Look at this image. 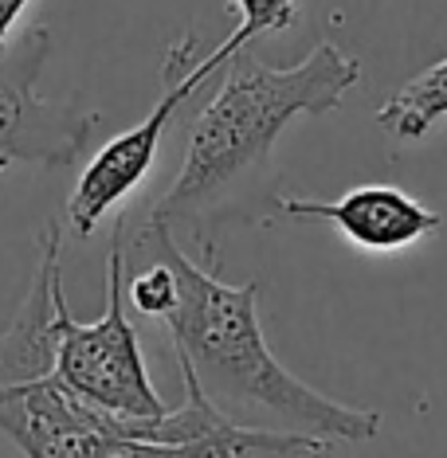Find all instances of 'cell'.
Segmentation results:
<instances>
[{"label": "cell", "instance_id": "11", "mask_svg": "<svg viewBox=\"0 0 447 458\" xmlns=\"http://www.w3.org/2000/svg\"><path fill=\"white\" fill-rule=\"evenodd\" d=\"M216 458H240V454H236V451H220V454H216Z\"/></svg>", "mask_w": 447, "mask_h": 458}, {"label": "cell", "instance_id": "6", "mask_svg": "<svg viewBox=\"0 0 447 458\" xmlns=\"http://www.w3.org/2000/svg\"><path fill=\"white\" fill-rule=\"evenodd\" d=\"M275 204L295 220H326L365 255H400L432 239L443 220L412 200L397 184H357L341 200H303V196H275Z\"/></svg>", "mask_w": 447, "mask_h": 458}, {"label": "cell", "instance_id": "5", "mask_svg": "<svg viewBox=\"0 0 447 458\" xmlns=\"http://www.w3.org/2000/svg\"><path fill=\"white\" fill-rule=\"evenodd\" d=\"M51 55V32L44 24L8 39L0 51V165L32 161L44 169H67L87 149L99 114L79 102L39 98V71Z\"/></svg>", "mask_w": 447, "mask_h": 458}, {"label": "cell", "instance_id": "9", "mask_svg": "<svg viewBox=\"0 0 447 458\" xmlns=\"http://www.w3.org/2000/svg\"><path fill=\"white\" fill-rule=\"evenodd\" d=\"M236 8H240V28L224 39L232 51L247 47L255 36L287 32L298 20V0H236Z\"/></svg>", "mask_w": 447, "mask_h": 458}, {"label": "cell", "instance_id": "10", "mask_svg": "<svg viewBox=\"0 0 447 458\" xmlns=\"http://www.w3.org/2000/svg\"><path fill=\"white\" fill-rule=\"evenodd\" d=\"M28 8V0H0V51L8 47V36H13V24L20 20V13Z\"/></svg>", "mask_w": 447, "mask_h": 458}, {"label": "cell", "instance_id": "1", "mask_svg": "<svg viewBox=\"0 0 447 458\" xmlns=\"http://www.w3.org/2000/svg\"><path fill=\"white\" fill-rule=\"evenodd\" d=\"M133 239L173 267L176 301L161 326L169 329L181 377H193L220 411H259L275 420L279 431L314 435L334 446L369 443L381 431V411L341 403L283 369L263 337L255 278L244 286L220 283L216 270L193 263L176 247L173 227L158 220H145Z\"/></svg>", "mask_w": 447, "mask_h": 458}, {"label": "cell", "instance_id": "2", "mask_svg": "<svg viewBox=\"0 0 447 458\" xmlns=\"http://www.w3.org/2000/svg\"><path fill=\"white\" fill-rule=\"evenodd\" d=\"M224 82L189 130L181 173L165 196L150 208V220L165 227L189 224L193 239L204 243V227L224 220L232 192L263 173L275 141L295 118H322L361 82V64L338 44L322 39L295 67H267L247 47L232 51Z\"/></svg>", "mask_w": 447, "mask_h": 458}, {"label": "cell", "instance_id": "7", "mask_svg": "<svg viewBox=\"0 0 447 458\" xmlns=\"http://www.w3.org/2000/svg\"><path fill=\"white\" fill-rule=\"evenodd\" d=\"M59 220H47L39 235V263L20 301L13 326L0 333V388L32 384L56 372V294L59 283Z\"/></svg>", "mask_w": 447, "mask_h": 458}, {"label": "cell", "instance_id": "12", "mask_svg": "<svg viewBox=\"0 0 447 458\" xmlns=\"http://www.w3.org/2000/svg\"><path fill=\"white\" fill-rule=\"evenodd\" d=\"M4 169H8V165H0V176H4Z\"/></svg>", "mask_w": 447, "mask_h": 458}, {"label": "cell", "instance_id": "4", "mask_svg": "<svg viewBox=\"0 0 447 458\" xmlns=\"http://www.w3.org/2000/svg\"><path fill=\"white\" fill-rule=\"evenodd\" d=\"M228 55H232V47L220 44L212 55H204L201 64H189L193 39H181V44L169 51V59H165V90H161V98L153 102V110L145 114L133 130L118 133V138H110L102 145L95 157H90L87 169H82L75 192H71L64 220L71 224V232L79 239H90V232L102 224V216L114 212L130 192H138V184L150 176L153 161H158L161 138H165V130H169V122L176 118V110L228 64Z\"/></svg>", "mask_w": 447, "mask_h": 458}, {"label": "cell", "instance_id": "8", "mask_svg": "<svg viewBox=\"0 0 447 458\" xmlns=\"http://www.w3.org/2000/svg\"><path fill=\"white\" fill-rule=\"evenodd\" d=\"M440 118H447V59L408 79L377 110V126L397 141H420Z\"/></svg>", "mask_w": 447, "mask_h": 458}, {"label": "cell", "instance_id": "3", "mask_svg": "<svg viewBox=\"0 0 447 458\" xmlns=\"http://www.w3.org/2000/svg\"><path fill=\"white\" fill-rule=\"evenodd\" d=\"M56 377L90 408L122 420H158L169 403L158 395L126 314V224H114L107 259V310L99 321H75L64 290L56 294Z\"/></svg>", "mask_w": 447, "mask_h": 458}]
</instances>
